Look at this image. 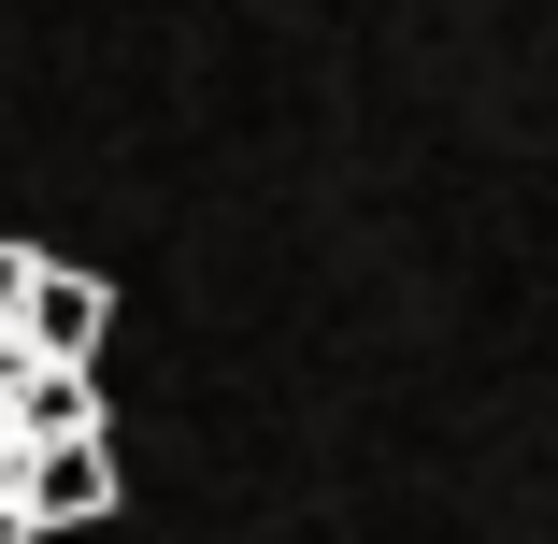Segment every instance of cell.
<instances>
[{"mask_svg":"<svg viewBox=\"0 0 558 544\" xmlns=\"http://www.w3.org/2000/svg\"><path fill=\"white\" fill-rule=\"evenodd\" d=\"M0 544H44V516H29V501H0Z\"/></svg>","mask_w":558,"mask_h":544,"instance_id":"5b68a950","label":"cell"},{"mask_svg":"<svg viewBox=\"0 0 558 544\" xmlns=\"http://www.w3.org/2000/svg\"><path fill=\"white\" fill-rule=\"evenodd\" d=\"M44 273H58V258H15V244H0V330H29V301H44Z\"/></svg>","mask_w":558,"mask_h":544,"instance_id":"277c9868","label":"cell"},{"mask_svg":"<svg viewBox=\"0 0 558 544\" xmlns=\"http://www.w3.org/2000/svg\"><path fill=\"white\" fill-rule=\"evenodd\" d=\"M29 516H44V530L116 516V459H100V430H86V445H29Z\"/></svg>","mask_w":558,"mask_h":544,"instance_id":"6da1fadb","label":"cell"},{"mask_svg":"<svg viewBox=\"0 0 558 544\" xmlns=\"http://www.w3.org/2000/svg\"><path fill=\"white\" fill-rule=\"evenodd\" d=\"M15 430H29V445H86V430H100L86 373H44V359H29V401H15Z\"/></svg>","mask_w":558,"mask_h":544,"instance_id":"3957f363","label":"cell"},{"mask_svg":"<svg viewBox=\"0 0 558 544\" xmlns=\"http://www.w3.org/2000/svg\"><path fill=\"white\" fill-rule=\"evenodd\" d=\"M100 315H116V301H100L86 273H44V301H29V359H44V373H86Z\"/></svg>","mask_w":558,"mask_h":544,"instance_id":"7a4b0ae2","label":"cell"}]
</instances>
